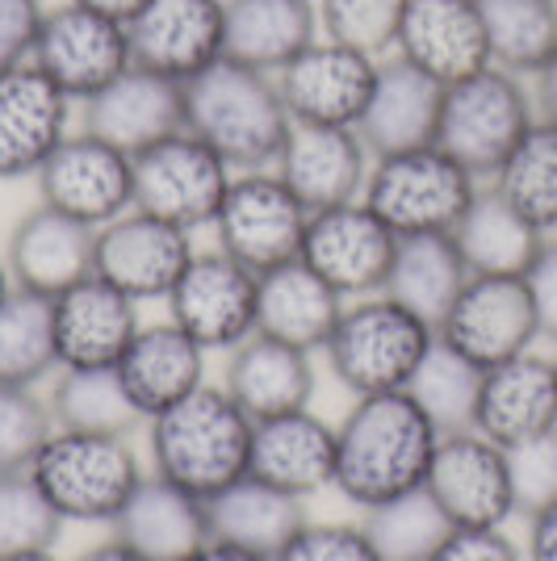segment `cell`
Listing matches in <instances>:
<instances>
[{"label": "cell", "mask_w": 557, "mask_h": 561, "mask_svg": "<svg viewBox=\"0 0 557 561\" xmlns=\"http://www.w3.org/2000/svg\"><path fill=\"white\" fill-rule=\"evenodd\" d=\"M315 9H319L323 38H336L344 47L382 59L398 43L407 0H315Z\"/></svg>", "instance_id": "cell-43"}, {"label": "cell", "mask_w": 557, "mask_h": 561, "mask_svg": "<svg viewBox=\"0 0 557 561\" xmlns=\"http://www.w3.org/2000/svg\"><path fill=\"white\" fill-rule=\"evenodd\" d=\"M114 540H122L143 561H185L209 540L206 499L151 473L114 515Z\"/></svg>", "instance_id": "cell-28"}, {"label": "cell", "mask_w": 557, "mask_h": 561, "mask_svg": "<svg viewBox=\"0 0 557 561\" xmlns=\"http://www.w3.org/2000/svg\"><path fill=\"white\" fill-rule=\"evenodd\" d=\"M273 561H382L361 524H310L285 540Z\"/></svg>", "instance_id": "cell-46"}, {"label": "cell", "mask_w": 557, "mask_h": 561, "mask_svg": "<svg viewBox=\"0 0 557 561\" xmlns=\"http://www.w3.org/2000/svg\"><path fill=\"white\" fill-rule=\"evenodd\" d=\"M490 188L503 193L541 234H557V126L536 117L524 139L495 168Z\"/></svg>", "instance_id": "cell-37"}, {"label": "cell", "mask_w": 557, "mask_h": 561, "mask_svg": "<svg viewBox=\"0 0 557 561\" xmlns=\"http://www.w3.org/2000/svg\"><path fill=\"white\" fill-rule=\"evenodd\" d=\"M223 390L252 415V423L303 411L315 398V365L310 352L281 344L273 335H248L227 356Z\"/></svg>", "instance_id": "cell-30"}, {"label": "cell", "mask_w": 557, "mask_h": 561, "mask_svg": "<svg viewBox=\"0 0 557 561\" xmlns=\"http://www.w3.org/2000/svg\"><path fill=\"white\" fill-rule=\"evenodd\" d=\"M71 101L30 59L0 71V181L38 176L50 151L68 139Z\"/></svg>", "instance_id": "cell-19"}, {"label": "cell", "mask_w": 557, "mask_h": 561, "mask_svg": "<svg viewBox=\"0 0 557 561\" xmlns=\"http://www.w3.org/2000/svg\"><path fill=\"white\" fill-rule=\"evenodd\" d=\"M13 294V273H9V260L0 256V302Z\"/></svg>", "instance_id": "cell-55"}, {"label": "cell", "mask_w": 557, "mask_h": 561, "mask_svg": "<svg viewBox=\"0 0 557 561\" xmlns=\"http://www.w3.org/2000/svg\"><path fill=\"white\" fill-rule=\"evenodd\" d=\"M47 407L55 427L64 432L130 436L143 420L117 369H64L59 381L50 386Z\"/></svg>", "instance_id": "cell-39"}, {"label": "cell", "mask_w": 557, "mask_h": 561, "mask_svg": "<svg viewBox=\"0 0 557 561\" xmlns=\"http://www.w3.org/2000/svg\"><path fill=\"white\" fill-rule=\"evenodd\" d=\"M361 528L382 561H428L453 533V524L444 519L428 491L398 494L382 507H370Z\"/></svg>", "instance_id": "cell-41"}, {"label": "cell", "mask_w": 557, "mask_h": 561, "mask_svg": "<svg viewBox=\"0 0 557 561\" xmlns=\"http://www.w3.org/2000/svg\"><path fill=\"white\" fill-rule=\"evenodd\" d=\"M114 369L126 394L135 398L139 415L151 420L206 386V348L168 319V323L139 328Z\"/></svg>", "instance_id": "cell-29"}, {"label": "cell", "mask_w": 557, "mask_h": 561, "mask_svg": "<svg viewBox=\"0 0 557 561\" xmlns=\"http://www.w3.org/2000/svg\"><path fill=\"white\" fill-rule=\"evenodd\" d=\"M533 122L536 96L528 93L524 76L490 64L457 84H444L436 147L482 181L495 176V168L508 160V151L524 139Z\"/></svg>", "instance_id": "cell-7"}, {"label": "cell", "mask_w": 557, "mask_h": 561, "mask_svg": "<svg viewBox=\"0 0 557 561\" xmlns=\"http://www.w3.org/2000/svg\"><path fill=\"white\" fill-rule=\"evenodd\" d=\"M441 432L407 390L356 398L336 427V491L361 512L423 491Z\"/></svg>", "instance_id": "cell-1"}, {"label": "cell", "mask_w": 557, "mask_h": 561, "mask_svg": "<svg viewBox=\"0 0 557 561\" xmlns=\"http://www.w3.org/2000/svg\"><path fill=\"white\" fill-rule=\"evenodd\" d=\"M448 348H457L478 369L508 365L515 356L533 352L541 340L536 306L524 277H478L469 273L457 302L436 328Z\"/></svg>", "instance_id": "cell-10"}, {"label": "cell", "mask_w": 557, "mask_h": 561, "mask_svg": "<svg viewBox=\"0 0 557 561\" xmlns=\"http://www.w3.org/2000/svg\"><path fill=\"white\" fill-rule=\"evenodd\" d=\"M130 59L168 80H193L227 59V4L223 0H147L126 22Z\"/></svg>", "instance_id": "cell-17"}, {"label": "cell", "mask_w": 557, "mask_h": 561, "mask_svg": "<svg viewBox=\"0 0 557 561\" xmlns=\"http://www.w3.org/2000/svg\"><path fill=\"white\" fill-rule=\"evenodd\" d=\"M80 561H143V558L130 553L122 540H105V545H93L89 553H80Z\"/></svg>", "instance_id": "cell-54"}, {"label": "cell", "mask_w": 557, "mask_h": 561, "mask_svg": "<svg viewBox=\"0 0 557 561\" xmlns=\"http://www.w3.org/2000/svg\"><path fill=\"white\" fill-rule=\"evenodd\" d=\"M533 80H536V89H533L536 117H545V122H554V126H557V59L549 64V68L536 71Z\"/></svg>", "instance_id": "cell-51"}, {"label": "cell", "mask_w": 557, "mask_h": 561, "mask_svg": "<svg viewBox=\"0 0 557 561\" xmlns=\"http://www.w3.org/2000/svg\"><path fill=\"white\" fill-rule=\"evenodd\" d=\"M147 445L160 478L209 499L248 473L252 415L223 386H202L177 407L151 415Z\"/></svg>", "instance_id": "cell-3"}, {"label": "cell", "mask_w": 557, "mask_h": 561, "mask_svg": "<svg viewBox=\"0 0 557 561\" xmlns=\"http://www.w3.org/2000/svg\"><path fill=\"white\" fill-rule=\"evenodd\" d=\"M30 64L47 80H55L71 101H89L110 80H117L135 59H130L126 25L68 0V4L43 13Z\"/></svg>", "instance_id": "cell-11"}, {"label": "cell", "mask_w": 557, "mask_h": 561, "mask_svg": "<svg viewBox=\"0 0 557 561\" xmlns=\"http://www.w3.org/2000/svg\"><path fill=\"white\" fill-rule=\"evenodd\" d=\"M38 197L50 210L68 214L84 227H110L114 218L135 206V164L114 142L89 130L68 135L38 168Z\"/></svg>", "instance_id": "cell-12"}, {"label": "cell", "mask_w": 557, "mask_h": 561, "mask_svg": "<svg viewBox=\"0 0 557 561\" xmlns=\"http://www.w3.org/2000/svg\"><path fill=\"white\" fill-rule=\"evenodd\" d=\"M76 4H84V9H93V13H105V18H114V22H130L135 13H139L147 0H76Z\"/></svg>", "instance_id": "cell-53"}, {"label": "cell", "mask_w": 557, "mask_h": 561, "mask_svg": "<svg viewBox=\"0 0 557 561\" xmlns=\"http://www.w3.org/2000/svg\"><path fill=\"white\" fill-rule=\"evenodd\" d=\"M524 561H557V503L528 515V545Z\"/></svg>", "instance_id": "cell-50"}, {"label": "cell", "mask_w": 557, "mask_h": 561, "mask_svg": "<svg viewBox=\"0 0 557 561\" xmlns=\"http://www.w3.org/2000/svg\"><path fill=\"white\" fill-rule=\"evenodd\" d=\"M478 188H482L478 176L432 142V147L373 160L361 202L398 239L402 234H453L469 202L478 197Z\"/></svg>", "instance_id": "cell-6"}, {"label": "cell", "mask_w": 557, "mask_h": 561, "mask_svg": "<svg viewBox=\"0 0 557 561\" xmlns=\"http://www.w3.org/2000/svg\"><path fill=\"white\" fill-rule=\"evenodd\" d=\"M130 164H135V210L156 214L189 234L197 227H214L235 176L231 164L189 130L151 142L147 151L130 156Z\"/></svg>", "instance_id": "cell-8"}, {"label": "cell", "mask_w": 557, "mask_h": 561, "mask_svg": "<svg viewBox=\"0 0 557 561\" xmlns=\"http://www.w3.org/2000/svg\"><path fill=\"white\" fill-rule=\"evenodd\" d=\"M185 130L218 151L231 172H264L277 164L294 130L277 76L218 59L185 80Z\"/></svg>", "instance_id": "cell-2"}, {"label": "cell", "mask_w": 557, "mask_h": 561, "mask_svg": "<svg viewBox=\"0 0 557 561\" xmlns=\"http://www.w3.org/2000/svg\"><path fill=\"white\" fill-rule=\"evenodd\" d=\"M248 473L298 499L336 486V427L310 407L252 423Z\"/></svg>", "instance_id": "cell-26"}, {"label": "cell", "mask_w": 557, "mask_h": 561, "mask_svg": "<svg viewBox=\"0 0 557 561\" xmlns=\"http://www.w3.org/2000/svg\"><path fill=\"white\" fill-rule=\"evenodd\" d=\"M474 432L499 448L528 445L536 436L557 432V365L554 356L524 352L508 365L482 374Z\"/></svg>", "instance_id": "cell-25"}, {"label": "cell", "mask_w": 557, "mask_h": 561, "mask_svg": "<svg viewBox=\"0 0 557 561\" xmlns=\"http://www.w3.org/2000/svg\"><path fill=\"white\" fill-rule=\"evenodd\" d=\"M482 374L474 360H465L457 348H448L441 335L432 340L428 356L419 360L416 377L407 381V394L419 402V411L432 420L441 436L453 432H474L478 415V394H482Z\"/></svg>", "instance_id": "cell-40"}, {"label": "cell", "mask_w": 557, "mask_h": 561, "mask_svg": "<svg viewBox=\"0 0 557 561\" xmlns=\"http://www.w3.org/2000/svg\"><path fill=\"white\" fill-rule=\"evenodd\" d=\"M55 369V298L13 285V294L0 302V386L34 390Z\"/></svg>", "instance_id": "cell-36"}, {"label": "cell", "mask_w": 557, "mask_h": 561, "mask_svg": "<svg viewBox=\"0 0 557 561\" xmlns=\"http://www.w3.org/2000/svg\"><path fill=\"white\" fill-rule=\"evenodd\" d=\"M395 243L398 234L365 202H344L310 214L298 260L310 264L340 298H373L386 289Z\"/></svg>", "instance_id": "cell-15"}, {"label": "cell", "mask_w": 557, "mask_h": 561, "mask_svg": "<svg viewBox=\"0 0 557 561\" xmlns=\"http://www.w3.org/2000/svg\"><path fill=\"white\" fill-rule=\"evenodd\" d=\"M508 469L511 491H515V512L533 515L557 503V432L508 448Z\"/></svg>", "instance_id": "cell-45"}, {"label": "cell", "mask_w": 557, "mask_h": 561, "mask_svg": "<svg viewBox=\"0 0 557 561\" xmlns=\"http://www.w3.org/2000/svg\"><path fill=\"white\" fill-rule=\"evenodd\" d=\"M306 507L298 494H285L269 482H260L252 473L235 478L231 486L206 499V524L209 540H227L239 549H252L264 558H277L285 540L303 528Z\"/></svg>", "instance_id": "cell-32"}, {"label": "cell", "mask_w": 557, "mask_h": 561, "mask_svg": "<svg viewBox=\"0 0 557 561\" xmlns=\"http://www.w3.org/2000/svg\"><path fill=\"white\" fill-rule=\"evenodd\" d=\"M554 365H557V352H554Z\"/></svg>", "instance_id": "cell-57"}, {"label": "cell", "mask_w": 557, "mask_h": 561, "mask_svg": "<svg viewBox=\"0 0 557 561\" xmlns=\"http://www.w3.org/2000/svg\"><path fill=\"white\" fill-rule=\"evenodd\" d=\"M306 222L310 210L294 197V188L281 181L277 168H264L235 172L223 210L214 218V234L227 256L248 264L252 273H269L303 256Z\"/></svg>", "instance_id": "cell-9"}, {"label": "cell", "mask_w": 557, "mask_h": 561, "mask_svg": "<svg viewBox=\"0 0 557 561\" xmlns=\"http://www.w3.org/2000/svg\"><path fill=\"white\" fill-rule=\"evenodd\" d=\"M432 340H436V328H428L395 298L373 294V298H356V306H344L323 352L336 381L356 398H370L407 390Z\"/></svg>", "instance_id": "cell-5"}, {"label": "cell", "mask_w": 557, "mask_h": 561, "mask_svg": "<svg viewBox=\"0 0 557 561\" xmlns=\"http://www.w3.org/2000/svg\"><path fill=\"white\" fill-rule=\"evenodd\" d=\"M340 314H344V298L303 260H289V264L260 273V294H255V331L260 335L315 352L331 340Z\"/></svg>", "instance_id": "cell-31"}, {"label": "cell", "mask_w": 557, "mask_h": 561, "mask_svg": "<svg viewBox=\"0 0 557 561\" xmlns=\"http://www.w3.org/2000/svg\"><path fill=\"white\" fill-rule=\"evenodd\" d=\"M64 524L68 519L50 507V499L38 491L30 469L0 478V558L34 553V549H55Z\"/></svg>", "instance_id": "cell-42"}, {"label": "cell", "mask_w": 557, "mask_h": 561, "mask_svg": "<svg viewBox=\"0 0 557 561\" xmlns=\"http://www.w3.org/2000/svg\"><path fill=\"white\" fill-rule=\"evenodd\" d=\"M30 478L50 499V507L76 524H114L143 478L130 436L105 432H64L55 427L38 448Z\"/></svg>", "instance_id": "cell-4"}, {"label": "cell", "mask_w": 557, "mask_h": 561, "mask_svg": "<svg viewBox=\"0 0 557 561\" xmlns=\"http://www.w3.org/2000/svg\"><path fill=\"white\" fill-rule=\"evenodd\" d=\"M0 561H59L50 549H34V553H13V558H0Z\"/></svg>", "instance_id": "cell-56"}, {"label": "cell", "mask_w": 557, "mask_h": 561, "mask_svg": "<svg viewBox=\"0 0 557 561\" xmlns=\"http://www.w3.org/2000/svg\"><path fill=\"white\" fill-rule=\"evenodd\" d=\"M43 13V0H0V71L18 68L34 55Z\"/></svg>", "instance_id": "cell-47"}, {"label": "cell", "mask_w": 557, "mask_h": 561, "mask_svg": "<svg viewBox=\"0 0 557 561\" xmlns=\"http://www.w3.org/2000/svg\"><path fill=\"white\" fill-rule=\"evenodd\" d=\"M227 4V59L277 76L294 55L319 38L315 0H223Z\"/></svg>", "instance_id": "cell-33"}, {"label": "cell", "mask_w": 557, "mask_h": 561, "mask_svg": "<svg viewBox=\"0 0 557 561\" xmlns=\"http://www.w3.org/2000/svg\"><path fill=\"white\" fill-rule=\"evenodd\" d=\"M398 59L441 84H457L490 68V43L478 0H407L398 25Z\"/></svg>", "instance_id": "cell-23"}, {"label": "cell", "mask_w": 557, "mask_h": 561, "mask_svg": "<svg viewBox=\"0 0 557 561\" xmlns=\"http://www.w3.org/2000/svg\"><path fill=\"white\" fill-rule=\"evenodd\" d=\"M428 561H524V549L503 528H453Z\"/></svg>", "instance_id": "cell-48"}, {"label": "cell", "mask_w": 557, "mask_h": 561, "mask_svg": "<svg viewBox=\"0 0 557 561\" xmlns=\"http://www.w3.org/2000/svg\"><path fill=\"white\" fill-rule=\"evenodd\" d=\"M55 432L50 407L25 386H0V478L25 473Z\"/></svg>", "instance_id": "cell-44"}, {"label": "cell", "mask_w": 557, "mask_h": 561, "mask_svg": "<svg viewBox=\"0 0 557 561\" xmlns=\"http://www.w3.org/2000/svg\"><path fill=\"white\" fill-rule=\"evenodd\" d=\"M193 252L197 248H193L189 231L130 206L122 218L96 231L93 273L135 302H156V298L172 294V285L189 268Z\"/></svg>", "instance_id": "cell-18"}, {"label": "cell", "mask_w": 557, "mask_h": 561, "mask_svg": "<svg viewBox=\"0 0 557 561\" xmlns=\"http://www.w3.org/2000/svg\"><path fill=\"white\" fill-rule=\"evenodd\" d=\"M80 105H84V130L114 142L126 156H139L151 142L185 130V84L139 64H130L117 80H110L101 93Z\"/></svg>", "instance_id": "cell-20"}, {"label": "cell", "mask_w": 557, "mask_h": 561, "mask_svg": "<svg viewBox=\"0 0 557 561\" xmlns=\"http://www.w3.org/2000/svg\"><path fill=\"white\" fill-rule=\"evenodd\" d=\"M277 176L294 188L306 210H331L344 202H361L370 181L373 156L352 126H306L294 122L277 156Z\"/></svg>", "instance_id": "cell-21"}, {"label": "cell", "mask_w": 557, "mask_h": 561, "mask_svg": "<svg viewBox=\"0 0 557 561\" xmlns=\"http://www.w3.org/2000/svg\"><path fill=\"white\" fill-rule=\"evenodd\" d=\"M255 294H260V273L214 248V252H193L189 268L168 294V306H172V323L206 352H231L248 335H255Z\"/></svg>", "instance_id": "cell-13"}, {"label": "cell", "mask_w": 557, "mask_h": 561, "mask_svg": "<svg viewBox=\"0 0 557 561\" xmlns=\"http://www.w3.org/2000/svg\"><path fill=\"white\" fill-rule=\"evenodd\" d=\"M453 239L462 248L465 268L478 277H524L545 243V234L495 188H478L462 222L453 227Z\"/></svg>", "instance_id": "cell-35"}, {"label": "cell", "mask_w": 557, "mask_h": 561, "mask_svg": "<svg viewBox=\"0 0 557 561\" xmlns=\"http://www.w3.org/2000/svg\"><path fill=\"white\" fill-rule=\"evenodd\" d=\"M490 64L536 76L557 59V0H478Z\"/></svg>", "instance_id": "cell-38"}, {"label": "cell", "mask_w": 557, "mask_h": 561, "mask_svg": "<svg viewBox=\"0 0 557 561\" xmlns=\"http://www.w3.org/2000/svg\"><path fill=\"white\" fill-rule=\"evenodd\" d=\"M139 302L110 280L84 277L55 298V352L59 369H114L139 335Z\"/></svg>", "instance_id": "cell-22"}, {"label": "cell", "mask_w": 557, "mask_h": 561, "mask_svg": "<svg viewBox=\"0 0 557 561\" xmlns=\"http://www.w3.org/2000/svg\"><path fill=\"white\" fill-rule=\"evenodd\" d=\"M423 491L453 528H503L515 515L508 448L487 440L482 432L441 436Z\"/></svg>", "instance_id": "cell-14"}, {"label": "cell", "mask_w": 557, "mask_h": 561, "mask_svg": "<svg viewBox=\"0 0 557 561\" xmlns=\"http://www.w3.org/2000/svg\"><path fill=\"white\" fill-rule=\"evenodd\" d=\"M441 80H432L428 71H419L416 64L395 55V59L377 64V80H373L370 105L356 122V135L370 147L373 160L416 151V147H432L436 130H441Z\"/></svg>", "instance_id": "cell-24"}, {"label": "cell", "mask_w": 557, "mask_h": 561, "mask_svg": "<svg viewBox=\"0 0 557 561\" xmlns=\"http://www.w3.org/2000/svg\"><path fill=\"white\" fill-rule=\"evenodd\" d=\"M465 280H469V268L453 234H402L395 243V260L382 294L419 314L428 328H441Z\"/></svg>", "instance_id": "cell-34"}, {"label": "cell", "mask_w": 557, "mask_h": 561, "mask_svg": "<svg viewBox=\"0 0 557 561\" xmlns=\"http://www.w3.org/2000/svg\"><path fill=\"white\" fill-rule=\"evenodd\" d=\"M185 561H273L264 553H252V549H239V545H227V540H206L197 553H189Z\"/></svg>", "instance_id": "cell-52"}, {"label": "cell", "mask_w": 557, "mask_h": 561, "mask_svg": "<svg viewBox=\"0 0 557 561\" xmlns=\"http://www.w3.org/2000/svg\"><path fill=\"white\" fill-rule=\"evenodd\" d=\"M93 252L96 231L76 222L68 214L50 210V206H34L30 214L18 218V227L9 234V273L18 289L43 294V298H59L64 289L93 277Z\"/></svg>", "instance_id": "cell-27"}, {"label": "cell", "mask_w": 557, "mask_h": 561, "mask_svg": "<svg viewBox=\"0 0 557 561\" xmlns=\"http://www.w3.org/2000/svg\"><path fill=\"white\" fill-rule=\"evenodd\" d=\"M524 285H528V294H533L541 335L557 340V234H545L541 252H536L533 264L524 268Z\"/></svg>", "instance_id": "cell-49"}, {"label": "cell", "mask_w": 557, "mask_h": 561, "mask_svg": "<svg viewBox=\"0 0 557 561\" xmlns=\"http://www.w3.org/2000/svg\"><path fill=\"white\" fill-rule=\"evenodd\" d=\"M377 64L365 50L344 47L336 38H315L277 71L281 101L294 122L306 126H352L365 114L377 80Z\"/></svg>", "instance_id": "cell-16"}]
</instances>
